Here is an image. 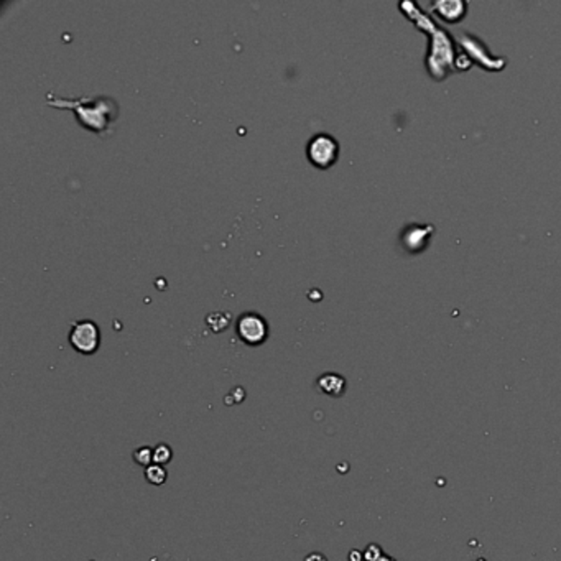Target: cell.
<instances>
[{
    "label": "cell",
    "mask_w": 561,
    "mask_h": 561,
    "mask_svg": "<svg viewBox=\"0 0 561 561\" xmlns=\"http://www.w3.org/2000/svg\"><path fill=\"white\" fill-rule=\"evenodd\" d=\"M50 104L53 107L71 109L81 126L101 135L112 130L114 122L119 116V104L114 99L104 96L79 99L50 97Z\"/></svg>",
    "instance_id": "obj_1"
},
{
    "label": "cell",
    "mask_w": 561,
    "mask_h": 561,
    "mask_svg": "<svg viewBox=\"0 0 561 561\" xmlns=\"http://www.w3.org/2000/svg\"><path fill=\"white\" fill-rule=\"evenodd\" d=\"M306 156L316 168H331L339 158V142L331 134L320 132L313 135L306 145Z\"/></svg>",
    "instance_id": "obj_2"
},
{
    "label": "cell",
    "mask_w": 561,
    "mask_h": 561,
    "mask_svg": "<svg viewBox=\"0 0 561 561\" xmlns=\"http://www.w3.org/2000/svg\"><path fill=\"white\" fill-rule=\"evenodd\" d=\"M69 344L76 353L91 356L101 346V331L99 326L91 320H79L73 323L69 330Z\"/></svg>",
    "instance_id": "obj_3"
},
{
    "label": "cell",
    "mask_w": 561,
    "mask_h": 561,
    "mask_svg": "<svg viewBox=\"0 0 561 561\" xmlns=\"http://www.w3.org/2000/svg\"><path fill=\"white\" fill-rule=\"evenodd\" d=\"M236 334L247 346H260L269 337V325L257 313H244L237 318Z\"/></svg>",
    "instance_id": "obj_4"
},
{
    "label": "cell",
    "mask_w": 561,
    "mask_h": 561,
    "mask_svg": "<svg viewBox=\"0 0 561 561\" xmlns=\"http://www.w3.org/2000/svg\"><path fill=\"white\" fill-rule=\"evenodd\" d=\"M435 234V226L412 222L400 232V245L408 254H420L430 245L431 237Z\"/></svg>",
    "instance_id": "obj_5"
},
{
    "label": "cell",
    "mask_w": 561,
    "mask_h": 561,
    "mask_svg": "<svg viewBox=\"0 0 561 561\" xmlns=\"http://www.w3.org/2000/svg\"><path fill=\"white\" fill-rule=\"evenodd\" d=\"M431 11L438 13L443 20L453 23V22L463 20V18L466 17V12H468V4L461 2V0H438V2L433 4Z\"/></svg>",
    "instance_id": "obj_6"
},
{
    "label": "cell",
    "mask_w": 561,
    "mask_h": 561,
    "mask_svg": "<svg viewBox=\"0 0 561 561\" xmlns=\"http://www.w3.org/2000/svg\"><path fill=\"white\" fill-rule=\"evenodd\" d=\"M318 391L330 397H341L346 392V379L339 374L326 372L316 380Z\"/></svg>",
    "instance_id": "obj_7"
},
{
    "label": "cell",
    "mask_w": 561,
    "mask_h": 561,
    "mask_svg": "<svg viewBox=\"0 0 561 561\" xmlns=\"http://www.w3.org/2000/svg\"><path fill=\"white\" fill-rule=\"evenodd\" d=\"M231 320H232L231 313H227V311H216V313H211V315L206 316L208 326L211 327L214 332L226 331L231 325Z\"/></svg>",
    "instance_id": "obj_8"
},
{
    "label": "cell",
    "mask_w": 561,
    "mask_h": 561,
    "mask_svg": "<svg viewBox=\"0 0 561 561\" xmlns=\"http://www.w3.org/2000/svg\"><path fill=\"white\" fill-rule=\"evenodd\" d=\"M144 476L147 479V482L151 484V486H161V484H165L166 479H168V473H166L163 466L154 463L150 464L149 468H145Z\"/></svg>",
    "instance_id": "obj_9"
},
{
    "label": "cell",
    "mask_w": 561,
    "mask_h": 561,
    "mask_svg": "<svg viewBox=\"0 0 561 561\" xmlns=\"http://www.w3.org/2000/svg\"><path fill=\"white\" fill-rule=\"evenodd\" d=\"M171 458H173V450H171L168 445L161 443V445H156L154 448V463L155 464L165 466L170 463Z\"/></svg>",
    "instance_id": "obj_10"
},
{
    "label": "cell",
    "mask_w": 561,
    "mask_h": 561,
    "mask_svg": "<svg viewBox=\"0 0 561 561\" xmlns=\"http://www.w3.org/2000/svg\"><path fill=\"white\" fill-rule=\"evenodd\" d=\"M132 458L139 466H144V468H149V466L154 463V450L149 448V446H142V448H137L134 453H132Z\"/></svg>",
    "instance_id": "obj_11"
},
{
    "label": "cell",
    "mask_w": 561,
    "mask_h": 561,
    "mask_svg": "<svg viewBox=\"0 0 561 561\" xmlns=\"http://www.w3.org/2000/svg\"><path fill=\"white\" fill-rule=\"evenodd\" d=\"M305 561H327L326 556L320 553V551H315V553H310L305 558Z\"/></svg>",
    "instance_id": "obj_12"
}]
</instances>
